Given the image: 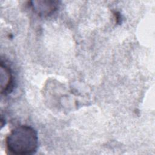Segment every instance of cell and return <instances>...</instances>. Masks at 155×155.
Masks as SVG:
<instances>
[{"mask_svg":"<svg viewBox=\"0 0 155 155\" xmlns=\"http://www.w3.org/2000/svg\"><path fill=\"white\" fill-rule=\"evenodd\" d=\"M32 10L41 17H48L52 15L58 10L59 1L38 0L30 2Z\"/></svg>","mask_w":155,"mask_h":155,"instance_id":"obj_2","label":"cell"},{"mask_svg":"<svg viewBox=\"0 0 155 155\" xmlns=\"http://www.w3.org/2000/svg\"><path fill=\"white\" fill-rule=\"evenodd\" d=\"M8 151L15 155H29L36 153L38 147L36 131L31 126L21 125L11 130L5 139Z\"/></svg>","mask_w":155,"mask_h":155,"instance_id":"obj_1","label":"cell"},{"mask_svg":"<svg viewBox=\"0 0 155 155\" xmlns=\"http://www.w3.org/2000/svg\"><path fill=\"white\" fill-rule=\"evenodd\" d=\"M1 93L7 95L14 88V77L10 68L2 61H1Z\"/></svg>","mask_w":155,"mask_h":155,"instance_id":"obj_3","label":"cell"}]
</instances>
